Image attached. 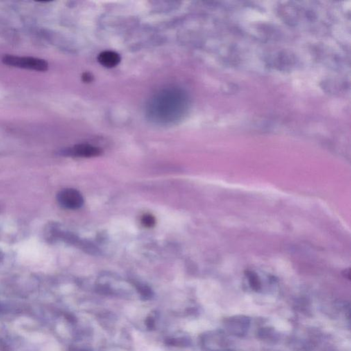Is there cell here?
Instances as JSON below:
<instances>
[{"label": "cell", "instance_id": "cell-13", "mask_svg": "<svg viewBox=\"0 0 351 351\" xmlns=\"http://www.w3.org/2000/svg\"><path fill=\"white\" fill-rule=\"evenodd\" d=\"M70 351H89L85 349H72Z\"/></svg>", "mask_w": 351, "mask_h": 351}, {"label": "cell", "instance_id": "cell-4", "mask_svg": "<svg viewBox=\"0 0 351 351\" xmlns=\"http://www.w3.org/2000/svg\"><path fill=\"white\" fill-rule=\"evenodd\" d=\"M101 152L100 148L87 144L76 145L63 151L65 155L76 157H87V158L99 156Z\"/></svg>", "mask_w": 351, "mask_h": 351}, {"label": "cell", "instance_id": "cell-8", "mask_svg": "<svg viewBox=\"0 0 351 351\" xmlns=\"http://www.w3.org/2000/svg\"><path fill=\"white\" fill-rule=\"evenodd\" d=\"M135 287L139 295L144 300H149L153 295V292H152L151 289L148 288V286H145V285L136 284Z\"/></svg>", "mask_w": 351, "mask_h": 351}, {"label": "cell", "instance_id": "cell-6", "mask_svg": "<svg viewBox=\"0 0 351 351\" xmlns=\"http://www.w3.org/2000/svg\"><path fill=\"white\" fill-rule=\"evenodd\" d=\"M98 62L100 64L107 68L116 67L121 61V57L119 54L114 51H104L98 57Z\"/></svg>", "mask_w": 351, "mask_h": 351}, {"label": "cell", "instance_id": "cell-9", "mask_svg": "<svg viewBox=\"0 0 351 351\" xmlns=\"http://www.w3.org/2000/svg\"><path fill=\"white\" fill-rule=\"evenodd\" d=\"M247 277L248 278L249 284L252 290L259 291L261 289V282L256 274L252 272H247Z\"/></svg>", "mask_w": 351, "mask_h": 351}, {"label": "cell", "instance_id": "cell-2", "mask_svg": "<svg viewBox=\"0 0 351 351\" xmlns=\"http://www.w3.org/2000/svg\"><path fill=\"white\" fill-rule=\"evenodd\" d=\"M1 62L9 67L19 68L35 71L44 72L48 70L49 64L44 59L32 57H21L14 55H5Z\"/></svg>", "mask_w": 351, "mask_h": 351}, {"label": "cell", "instance_id": "cell-11", "mask_svg": "<svg viewBox=\"0 0 351 351\" xmlns=\"http://www.w3.org/2000/svg\"><path fill=\"white\" fill-rule=\"evenodd\" d=\"M146 325L148 329H153L155 327V320L154 319L153 317L150 316L148 317L146 319Z\"/></svg>", "mask_w": 351, "mask_h": 351}, {"label": "cell", "instance_id": "cell-1", "mask_svg": "<svg viewBox=\"0 0 351 351\" xmlns=\"http://www.w3.org/2000/svg\"><path fill=\"white\" fill-rule=\"evenodd\" d=\"M188 94L180 88L161 89L147 104L146 115L152 122L159 125L175 124L181 121L189 109Z\"/></svg>", "mask_w": 351, "mask_h": 351}, {"label": "cell", "instance_id": "cell-14", "mask_svg": "<svg viewBox=\"0 0 351 351\" xmlns=\"http://www.w3.org/2000/svg\"><path fill=\"white\" fill-rule=\"evenodd\" d=\"M220 351H232V350H227V349H225V350Z\"/></svg>", "mask_w": 351, "mask_h": 351}, {"label": "cell", "instance_id": "cell-7", "mask_svg": "<svg viewBox=\"0 0 351 351\" xmlns=\"http://www.w3.org/2000/svg\"><path fill=\"white\" fill-rule=\"evenodd\" d=\"M166 344L173 347H186L190 345L191 341L186 338H173L166 340Z\"/></svg>", "mask_w": 351, "mask_h": 351}, {"label": "cell", "instance_id": "cell-12", "mask_svg": "<svg viewBox=\"0 0 351 351\" xmlns=\"http://www.w3.org/2000/svg\"><path fill=\"white\" fill-rule=\"evenodd\" d=\"M82 80L85 82H91L94 80V76L91 75V73L89 72L84 73L82 76Z\"/></svg>", "mask_w": 351, "mask_h": 351}, {"label": "cell", "instance_id": "cell-3", "mask_svg": "<svg viewBox=\"0 0 351 351\" xmlns=\"http://www.w3.org/2000/svg\"><path fill=\"white\" fill-rule=\"evenodd\" d=\"M57 201L64 209L75 210L83 205L84 198L76 189L67 188L59 191L57 194Z\"/></svg>", "mask_w": 351, "mask_h": 351}, {"label": "cell", "instance_id": "cell-5", "mask_svg": "<svg viewBox=\"0 0 351 351\" xmlns=\"http://www.w3.org/2000/svg\"><path fill=\"white\" fill-rule=\"evenodd\" d=\"M249 324V318L243 316L233 317L227 322L229 331L235 336H243L248 330Z\"/></svg>", "mask_w": 351, "mask_h": 351}, {"label": "cell", "instance_id": "cell-10", "mask_svg": "<svg viewBox=\"0 0 351 351\" xmlns=\"http://www.w3.org/2000/svg\"><path fill=\"white\" fill-rule=\"evenodd\" d=\"M141 223L147 228H151L155 225V218L150 214H146L143 216Z\"/></svg>", "mask_w": 351, "mask_h": 351}]
</instances>
